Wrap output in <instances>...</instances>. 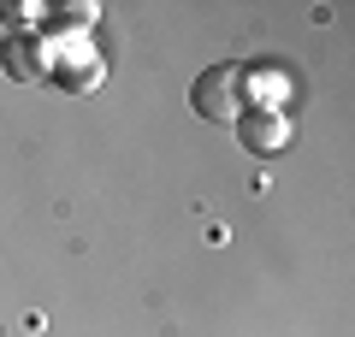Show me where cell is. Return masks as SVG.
<instances>
[{"label":"cell","instance_id":"obj_4","mask_svg":"<svg viewBox=\"0 0 355 337\" xmlns=\"http://www.w3.org/2000/svg\"><path fill=\"white\" fill-rule=\"evenodd\" d=\"M65 18H71V24L89 36V24H95V6H65Z\"/></svg>","mask_w":355,"mask_h":337},{"label":"cell","instance_id":"obj_2","mask_svg":"<svg viewBox=\"0 0 355 337\" xmlns=\"http://www.w3.org/2000/svg\"><path fill=\"white\" fill-rule=\"evenodd\" d=\"M190 107L202 112V119H214V125H237L243 112H249V71L243 65H207L202 83L190 89Z\"/></svg>","mask_w":355,"mask_h":337},{"label":"cell","instance_id":"obj_3","mask_svg":"<svg viewBox=\"0 0 355 337\" xmlns=\"http://www.w3.org/2000/svg\"><path fill=\"white\" fill-rule=\"evenodd\" d=\"M237 137L249 142V148L272 154V148H284V142H291V125H284V112H261V107H249V112L237 119Z\"/></svg>","mask_w":355,"mask_h":337},{"label":"cell","instance_id":"obj_1","mask_svg":"<svg viewBox=\"0 0 355 337\" xmlns=\"http://www.w3.org/2000/svg\"><path fill=\"white\" fill-rule=\"evenodd\" d=\"M30 53H36V83H60L71 95H89V89L101 83V53L83 30H60L53 36H30Z\"/></svg>","mask_w":355,"mask_h":337}]
</instances>
